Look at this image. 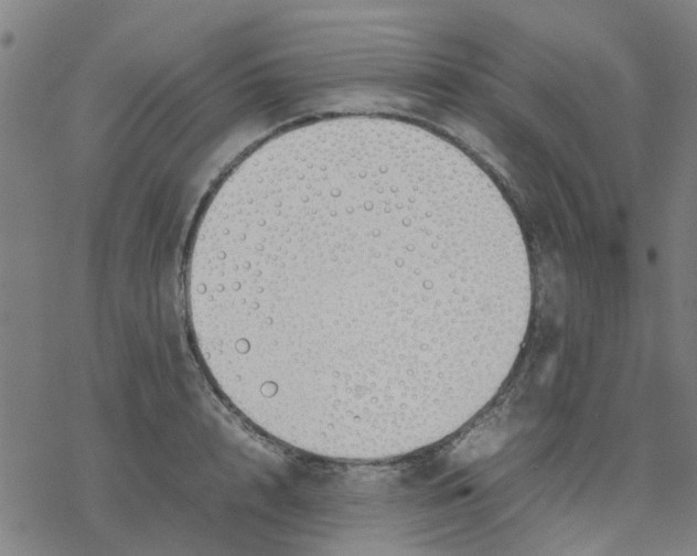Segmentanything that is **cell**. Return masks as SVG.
Listing matches in <instances>:
<instances>
[{"mask_svg":"<svg viewBox=\"0 0 697 556\" xmlns=\"http://www.w3.org/2000/svg\"><path fill=\"white\" fill-rule=\"evenodd\" d=\"M444 181L376 146L281 160L239 196L194 287L270 375L349 402L400 393L428 378L439 318L508 287L498 255L455 244Z\"/></svg>","mask_w":697,"mask_h":556,"instance_id":"1","label":"cell"}]
</instances>
